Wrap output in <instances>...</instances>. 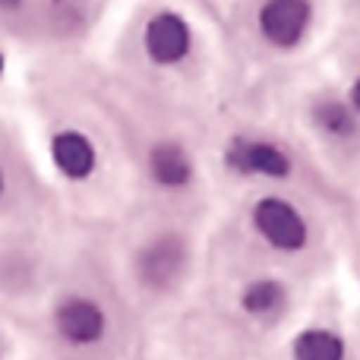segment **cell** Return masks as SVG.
<instances>
[{"mask_svg": "<svg viewBox=\"0 0 360 360\" xmlns=\"http://www.w3.org/2000/svg\"><path fill=\"white\" fill-rule=\"evenodd\" d=\"M51 326H54V335L67 342L70 348H92L108 332V313L95 297L70 291L57 297L54 310H51Z\"/></svg>", "mask_w": 360, "mask_h": 360, "instance_id": "1", "label": "cell"}, {"mask_svg": "<svg viewBox=\"0 0 360 360\" xmlns=\"http://www.w3.org/2000/svg\"><path fill=\"white\" fill-rule=\"evenodd\" d=\"M48 158H51V168L67 184H89L98 174V165H101L95 139L86 130H76V127H60V130L51 133Z\"/></svg>", "mask_w": 360, "mask_h": 360, "instance_id": "2", "label": "cell"}, {"mask_svg": "<svg viewBox=\"0 0 360 360\" xmlns=\"http://www.w3.org/2000/svg\"><path fill=\"white\" fill-rule=\"evenodd\" d=\"M143 51L155 67H177L193 51V29L180 13L158 10L143 25Z\"/></svg>", "mask_w": 360, "mask_h": 360, "instance_id": "3", "label": "cell"}, {"mask_svg": "<svg viewBox=\"0 0 360 360\" xmlns=\"http://www.w3.org/2000/svg\"><path fill=\"white\" fill-rule=\"evenodd\" d=\"M253 224L262 234V240L272 243L275 250H285V253H294L307 243L304 215L278 196H266L253 205Z\"/></svg>", "mask_w": 360, "mask_h": 360, "instance_id": "4", "label": "cell"}, {"mask_svg": "<svg viewBox=\"0 0 360 360\" xmlns=\"http://www.w3.org/2000/svg\"><path fill=\"white\" fill-rule=\"evenodd\" d=\"M310 19V0H266L259 10V32L272 48H294L304 41Z\"/></svg>", "mask_w": 360, "mask_h": 360, "instance_id": "5", "label": "cell"}, {"mask_svg": "<svg viewBox=\"0 0 360 360\" xmlns=\"http://www.w3.org/2000/svg\"><path fill=\"white\" fill-rule=\"evenodd\" d=\"M186 266V247L174 234H162L136 253V275L146 288L162 291L180 278Z\"/></svg>", "mask_w": 360, "mask_h": 360, "instance_id": "6", "label": "cell"}, {"mask_svg": "<svg viewBox=\"0 0 360 360\" xmlns=\"http://www.w3.org/2000/svg\"><path fill=\"white\" fill-rule=\"evenodd\" d=\"M228 165L240 174H259V177H288L291 174V158L272 143L259 139H234L228 149Z\"/></svg>", "mask_w": 360, "mask_h": 360, "instance_id": "7", "label": "cell"}, {"mask_svg": "<svg viewBox=\"0 0 360 360\" xmlns=\"http://www.w3.org/2000/svg\"><path fill=\"white\" fill-rule=\"evenodd\" d=\"M0 294L29 297L35 294V253L19 243L0 247Z\"/></svg>", "mask_w": 360, "mask_h": 360, "instance_id": "8", "label": "cell"}, {"mask_svg": "<svg viewBox=\"0 0 360 360\" xmlns=\"http://www.w3.org/2000/svg\"><path fill=\"white\" fill-rule=\"evenodd\" d=\"M149 174L165 190H180L193 180V158L184 146L177 143H158L149 152Z\"/></svg>", "mask_w": 360, "mask_h": 360, "instance_id": "9", "label": "cell"}, {"mask_svg": "<svg viewBox=\"0 0 360 360\" xmlns=\"http://www.w3.org/2000/svg\"><path fill=\"white\" fill-rule=\"evenodd\" d=\"M313 124L329 139H351L357 130V114L351 105L338 98H323L313 105Z\"/></svg>", "mask_w": 360, "mask_h": 360, "instance_id": "10", "label": "cell"}, {"mask_svg": "<svg viewBox=\"0 0 360 360\" xmlns=\"http://www.w3.org/2000/svg\"><path fill=\"white\" fill-rule=\"evenodd\" d=\"M285 304H288V291L281 288V281H272V278H259L243 291V310L250 316H259V319L278 316Z\"/></svg>", "mask_w": 360, "mask_h": 360, "instance_id": "11", "label": "cell"}, {"mask_svg": "<svg viewBox=\"0 0 360 360\" xmlns=\"http://www.w3.org/2000/svg\"><path fill=\"white\" fill-rule=\"evenodd\" d=\"M294 360H345V345L329 329H307L294 342Z\"/></svg>", "mask_w": 360, "mask_h": 360, "instance_id": "12", "label": "cell"}, {"mask_svg": "<svg viewBox=\"0 0 360 360\" xmlns=\"http://www.w3.org/2000/svg\"><path fill=\"white\" fill-rule=\"evenodd\" d=\"M32 16V0H0V25H22Z\"/></svg>", "mask_w": 360, "mask_h": 360, "instance_id": "13", "label": "cell"}, {"mask_svg": "<svg viewBox=\"0 0 360 360\" xmlns=\"http://www.w3.org/2000/svg\"><path fill=\"white\" fill-rule=\"evenodd\" d=\"M10 193H13V171H10V162L0 155V205L10 199Z\"/></svg>", "mask_w": 360, "mask_h": 360, "instance_id": "14", "label": "cell"}, {"mask_svg": "<svg viewBox=\"0 0 360 360\" xmlns=\"http://www.w3.org/2000/svg\"><path fill=\"white\" fill-rule=\"evenodd\" d=\"M351 108H354V114L360 117V79L351 86Z\"/></svg>", "mask_w": 360, "mask_h": 360, "instance_id": "15", "label": "cell"}, {"mask_svg": "<svg viewBox=\"0 0 360 360\" xmlns=\"http://www.w3.org/2000/svg\"><path fill=\"white\" fill-rule=\"evenodd\" d=\"M4 76H6V54H4V48H0V82H4Z\"/></svg>", "mask_w": 360, "mask_h": 360, "instance_id": "16", "label": "cell"}]
</instances>
